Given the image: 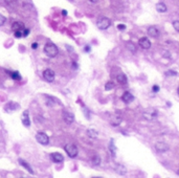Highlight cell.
<instances>
[{"mask_svg": "<svg viewBox=\"0 0 179 178\" xmlns=\"http://www.w3.org/2000/svg\"><path fill=\"white\" fill-rule=\"evenodd\" d=\"M44 52L49 58H55V56L58 55L59 49L57 47V45L54 44L52 42H47L45 44V46H44Z\"/></svg>", "mask_w": 179, "mask_h": 178, "instance_id": "cell-1", "label": "cell"}, {"mask_svg": "<svg viewBox=\"0 0 179 178\" xmlns=\"http://www.w3.org/2000/svg\"><path fill=\"white\" fill-rule=\"evenodd\" d=\"M63 120H64V122H65L66 124L70 125V124H72L73 120H75V115H73L71 112H69V111L64 110L63 111Z\"/></svg>", "mask_w": 179, "mask_h": 178, "instance_id": "cell-8", "label": "cell"}, {"mask_svg": "<svg viewBox=\"0 0 179 178\" xmlns=\"http://www.w3.org/2000/svg\"><path fill=\"white\" fill-rule=\"evenodd\" d=\"M152 90H153V92H158V91H159V86L154 85L153 87H152Z\"/></svg>", "mask_w": 179, "mask_h": 178, "instance_id": "cell-31", "label": "cell"}, {"mask_svg": "<svg viewBox=\"0 0 179 178\" xmlns=\"http://www.w3.org/2000/svg\"><path fill=\"white\" fill-rule=\"evenodd\" d=\"M37 47H38V44H37V43H33V44H32V48L33 49H36Z\"/></svg>", "mask_w": 179, "mask_h": 178, "instance_id": "cell-34", "label": "cell"}, {"mask_svg": "<svg viewBox=\"0 0 179 178\" xmlns=\"http://www.w3.org/2000/svg\"><path fill=\"white\" fill-rule=\"evenodd\" d=\"M50 158H52V161L55 162V163H61V162L64 160V156H63L61 153L54 152L50 154Z\"/></svg>", "mask_w": 179, "mask_h": 178, "instance_id": "cell-11", "label": "cell"}, {"mask_svg": "<svg viewBox=\"0 0 179 178\" xmlns=\"http://www.w3.org/2000/svg\"><path fill=\"white\" fill-rule=\"evenodd\" d=\"M148 35L152 38H158L159 37V30L156 26H149L148 27Z\"/></svg>", "mask_w": 179, "mask_h": 178, "instance_id": "cell-12", "label": "cell"}, {"mask_svg": "<svg viewBox=\"0 0 179 178\" xmlns=\"http://www.w3.org/2000/svg\"><path fill=\"white\" fill-rule=\"evenodd\" d=\"M64 150L66 151L67 155H68L70 158H75V156L78 155L79 150L78 148H77V146L73 145V144H67L65 146V148H64Z\"/></svg>", "mask_w": 179, "mask_h": 178, "instance_id": "cell-2", "label": "cell"}, {"mask_svg": "<svg viewBox=\"0 0 179 178\" xmlns=\"http://www.w3.org/2000/svg\"><path fill=\"white\" fill-rule=\"evenodd\" d=\"M14 36H15V37H16V38H20V37H22V32H21V30H16V32H15V34H14Z\"/></svg>", "mask_w": 179, "mask_h": 178, "instance_id": "cell-30", "label": "cell"}, {"mask_svg": "<svg viewBox=\"0 0 179 178\" xmlns=\"http://www.w3.org/2000/svg\"><path fill=\"white\" fill-rule=\"evenodd\" d=\"M138 44L141 48L143 49H149L151 47V41L147 37H143V38H140L138 40Z\"/></svg>", "mask_w": 179, "mask_h": 178, "instance_id": "cell-10", "label": "cell"}, {"mask_svg": "<svg viewBox=\"0 0 179 178\" xmlns=\"http://www.w3.org/2000/svg\"><path fill=\"white\" fill-rule=\"evenodd\" d=\"M117 28L121 29V30H124V29H126V25H124V24H118V25H117Z\"/></svg>", "mask_w": 179, "mask_h": 178, "instance_id": "cell-32", "label": "cell"}, {"mask_svg": "<svg viewBox=\"0 0 179 178\" xmlns=\"http://www.w3.org/2000/svg\"><path fill=\"white\" fill-rule=\"evenodd\" d=\"M96 25L100 29L104 30V29H107L109 26L111 25V20L107 17H101L100 19L98 20L96 22Z\"/></svg>", "mask_w": 179, "mask_h": 178, "instance_id": "cell-3", "label": "cell"}, {"mask_svg": "<svg viewBox=\"0 0 179 178\" xmlns=\"http://www.w3.org/2000/svg\"><path fill=\"white\" fill-rule=\"evenodd\" d=\"M116 171L120 173V174H122V175H124L125 173H126V169L123 167V165H118V168L116 169Z\"/></svg>", "mask_w": 179, "mask_h": 178, "instance_id": "cell-27", "label": "cell"}, {"mask_svg": "<svg viewBox=\"0 0 179 178\" xmlns=\"http://www.w3.org/2000/svg\"><path fill=\"white\" fill-rule=\"evenodd\" d=\"M91 161L93 165H98L101 163V158H100V156H93L91 159Z\"/></svg>", "mask_w": 179, "mask_h": 178, "instance_id": "cell-23", "label": "cell"}, {"mask_svg": "<svg viewBox=\"0 0 179 178\" xmlns=\"http://www.w3.org/2000/svg\"><path fill=\"white\" fill-rule=\"evenodd\" d=\"M121 123H122V116L120 115V114H114L113 116H111V118H110L111 126L116 127V126H118Z\"/></svg>", "mask_w": 179, "mask_h": 178, "instance_id": "cell-14", "label": "cell"}, {"mask_svg": "<svg viewBox=\"0 0 179 178\" xmlns=\"http://www.w3.org/2000/svg\"><path fill=\"white\" fill-rule=\"evenodd\" d=\"M70 1H72V0H70Z\"/></svg>", "mask_w": 179, "mask_h": 178, "instance_id": "cell-40", "label": "cell"}, {"mask_svg": "<svg viewBox=\"0 0 179 178\" xmlns=\"http://www.w3.org/2000/svg\"><path fill=\"white\" fill-rule=\"evenodd\" d=\"M173 27H174V29H175L176 32H179V20L173 21Z\"/></svg>", "mask_w": 179, "mask_h": 178, "instance_id": "cell-26", "label": "cell"}, {"mask_svg": "<svg viewBox=\"0 0 179 178\" xmlns=\"http://www.w3.org/2000/svg\"><path fill=\"white\" fill-rule=\"evenodd\" d=\"M177 175H178V176H179V170H178V171H177Z\"/></svg>", "mask_w": 179, "mask_h": 178, "instance_id": "cell-38", "label": "cell"}, {"mask_svg": "<svg viewBox=\"0 0 179 178\" xmlns=\"http://www.w3.org/2000/svg\"><path fill=\"white\" fill-rule=\"evenodd\" d=\"M113 88H114V83L111 81L106 83V85H105V89H106V90H111V89H113Z\"/></svg>", "mask_w": 179, "mask_h": 178, "instance_id": "cell-25", "label": "cell"}, {"mask_svg": "<svg viewBox=\"0 0 179 178\" xmlns=\"http://www.w3.org/2000/svg\"><path fill=\"white\" fill-rule=\"evenodd\" d=\"M126 46H127V48L129 49V50H130L131 52H136V46L134 45L133 43L132 42H127V44H126Z\"/></svg>", "mask_w": 179, "mask_h": 178, "instance_id": "cell-22", "label": "cell"}, {"mask_svg": "<svg viewBox=\"0 0 179 178\" xmlns=\"http://www.w3.org/2000/svg\"><path fill=\"white\" fill-rule=\"evenodd\" d=\"M85 50H86V52H90V47H89V46H87V47H86V48H85Z\"/></svg>", "mask_w": 179, "mask_h": 178, "instance_id": "cell-36", "label": "cell"}, {"mask_svg": "<svg viewBox=\"0 0 179 178\" xmlns=\"http://www.w3.org/2000/svg\"><path fill=\"white\" fill-rule=\"evenodd\" d=\"M109 150H110L111 154L112 156H115V152H116V147L114 145V140L113 139H111L110 140V144H109Z\"/></svg>", "mask_w": 179, "mask_h": 178, "instance_id": "cell-21", "label": "cell"}, {"mask_svg": "<svg viewBox=\"0 0 179 178\" xmlns=\"http://www.w3.org/2000/svg\"><path fill=\"white\" fill-rule=\"evenodd\" d=\"M55 75V71L52 70V69H50V68H47V69H45V70L43 71V78L45 79L47 82H49V83L54 82Z\"/></svg>", "mask_w": 179, "mask_h": 178, "instance_id": "cell-7", "label": "cell"}, {"mask_svg": "<svg viewBox=\"0 0 179 178\" xmlns=\"http://www.w3.org/2000/svg\"><path fill=\"white\" fill-rule=\"evenodd\" d=\"M19 163L21 165H22L23 168L25 169L26 171L28 172L29 174H34V170H33V168H32V167H30V165H29V163L27 161H25V160H24V159H22V158H20L19 159Z\"/></svg>", "mask_w": 179, "mask_h": 178, "instance_id": "cell-16", "label": "cell"}, {"mask_svg": "<svg viewBox=\"0 0 179 178\" xmlns=\"http://www.w3.org/2000/svg\"><path fill=\"white\" fill-rule=\"evenodd\" d=\"M155 7H156V11L158 13H166L168 11V7H166V5L163 2H158Z\"/></svg>", "mask_w": 179, "mask_h": 178, "instance_id": "cell-17", "label": "cell"}, {"mask_svg": "<svg viewBox=\"0 0 179 178\" xmlns=\"http://www.w3.org/2000/svg\"><path fill=\"white\" fill-rule=\"evenodd\" d=\"M36 139L37 142H39V144H41V145H44V146H46V145H48L49 142V137L47 136V134L44 132H38L36 134Z\"/></svg>", "mask_w": 179, "mask_h": 178, "instance_id": "cell-5", "label": "cell"}, {"mask_svg": "<svg viewBox=\"0 0 179 178\" xmlns=\"http://www.w3.org/2000/svg\"><path fill=\"white\" fill-rule=\"evenodd\" d=\"M5 23V17L0 14V26H2Z\"/></svg>", "mask_w": 179, "mask_h": 178, "instance_id": "cell-29", "label": "cell"}, {"mask_svg": "<svg viewBox=\"0 0 179 178\" xmlns=\"http://www.w3.org/2000/svg\"><path fill=\"white\" fill-rule=\"evenodd\" d=\"M24 28V24L22 22H20V21H16V22L13 23V25H12V29H13L14 32H16V30H21V29Z\"/></svg>", "mask_w": 179, "mask_h": 178, "instance_id": "cell-19", "label": "cell"}, {"mask_svg": "<svg viewBox=\"0 0 179 178\" xmlns=\"http://www.w3.org/2000/svg\"><path fill=\"white\" fill-rule=\"evenodd\" d=\"M178 75L176 71H173V70H169L166 72V77H176V75Z\"/></svg>", "mask_w": 179, "mask_h": 178, "instance_id": "cell-28", "label": "cell"}, {"mask_svg": "<svg viewBox=\"0 0 179 178\" xmlns=\"http://www.w3.org/2000/svg\"><path fill=\"white\" fill-rule=\"evenodd\" d=\"M155 149H156L157 152L163 153V152H166V151L170 149V147L166 145V142H156V144H155Z\"/></svg>", "mask_w": 179, "mask_h": 178, "instance_id": "cell-9", "label": "cell"}, {"mask_svg": "<svg viewBox=\"0 0 179 178\" xmlns=\"http://www.w3.org/2000/svg\"><path fill=\"white\" fill-rule=\"evenodd\" d=\"M62 14H63V16H66V15H67V12H66V11H63Z\"/></svg>", "mask_w": 179, "mask_h": 178, "instance_id": "cell-37", "label": "cell"}, {"mask_svg": "<svg viewBox=\"0 0 179 178\" xmlns=\"http://www.w3.org/2000/svg\"><path fill=\"white\" fill-rule=\"evenodd\" d=\"M157 110H155V109H148L147 111H145L143 112V117L146 118V120H155L157 117Z\"/></svg>", "mask_w": 179, "mask_h": 178, "instance_id": "cell-6", "label": "cell"}, {"mask_svg": "<svg viewBox=\"0 0 179 178\" xmlns=\"http://www.w3.org/2000/svg\"><path fill=\"white\" fill-rule=\"evenodd\" d=\"M87 135L90 137V138H96L98 135V133L96 130L94 129H88L87 130Z\"/></svg>", "mask_w": 179, "mask_h": 178, "instance_id": "cell-20", "label": "cell"}, {"mask_svg": "<svg viewBox=\"0 0 179 178\" xmlns=\"http://www.w3.org/2000/svg\"><path fill=\"white\" fill-rule=\"evenodd\" d=\"M177 91H178V95H179V87H178V89H177Z\"/></svg>", "mask_w": 179, "mask_h": 178, "instance_id": "cell-39", "label": "cell"}, {"mask_svg": "<svg viewBox=\"0 0 179 178\" xmlns=\"http://www.w3.org/2000/svg\"><path fill=\"white\" fill-rule=\"evenodd\" d=\"M122 100H123V102H124L125 104H130L134 101V97H133V94L130 93L129 91H126V92L123 94Z\"/></svg>", "mask_w": 179, "mask_h": 178, "instance_id": "cell-13", "label": "cell"}, {"mask_svg": "<svg viewBox=\"0 0 179 178\" xmlns=\"http://www.w3.org/2000/svg\"><path fill=\"white\" fill-rule=\"evenodd\" d=\"M11 75H12V78L14 79V80H21V75H20V73L18 72V71H14V72H12L11 73Z\"/></svg>", "mask_w": 179, "mask_h": 178, "instance_id": "cell-24", "label": "cell"}, {"mask_svg": "<svg viewBox=\"0 0 179 178\" xmlns=\"http://www.w3.org/2000/svg\"><path fill=\"white\" fill-rule=\"evenodd\" d=\"M89 1H90V2H92V3H96L98 0H89Z\"/></svg>", "mask_w": 179, "mask_h": 178, "instance_id": "cell-35", "label": "cell"}, {"mask_svg": "<svg viewBox=\"0 0 179 178\" xmlns=\"http://www.w3.org/2000/svg\"><path fill=\"white\" fill-rule=\"evenodd\" d=\"M21 120H22V124L25 127L28 128L30 126V120H29V116H28V111L25 110L22 113V116H21Z\"/></svg>", "mask_w": 179, "mask_h": 178, "instance_id": "cell-15", "label": "cell"}, {"mask_svg": "<svg viewBox=\"0 0 179 178\" xmlns=\"http://www.w3.org/2000/svg\"><path fill=\"white\" fill-rule=\"evenodd\" d=\"M20 108V105L16 102H14V101H10L9 103L5 104V106H4V111L5 112H9V113H12V112H15V111L19 110Z\"/></svg>", "mask_w": 179, "mask_h": 178, "instance_id": "cell-4", "label": "cell"}, {"mask_svg": "<svg viewBox=\"0 0 179 178\" xmlns=\"http://www.w3.org/2000/svg\"><path fill=\"white\" fill-rule=\"evenodd\" d=\"M116 81L118 82L120 84L125 85V84H127L128 80H127V77H126V75H124V73H118V75H117V77H116Z\"/></svg>", "mask_w": 179, "mask_h": 178, "instance_id": "cell-18", "label": "cell"}, {"mask_svg": "<svg viewBox=\"0 0 179 178\" xmlns=\"http://www.w3.org/2000/svg\"><path fill=\"white\" fill-rule=\"evenodd\" d=\"M23 37H27V36H28V34H29V29H24V30H23Z\"/></svg>", "mask_w": 179, "mask_h": 178, "instance_id": "cell-33", "label": "cell"}]
</instances>
